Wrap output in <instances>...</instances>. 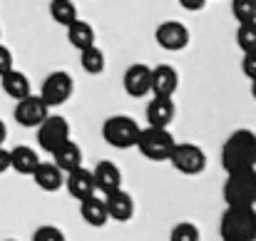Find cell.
Masks as SVG:
<instances>
[{
    "label": "cell",
    "mask_w": 256,
    "mask_h": 241,
    "mask_svg": "<svg viewBox=\"0 0 256 241\" xmlns=\"http://www.w3.org/2000/svg\"><path fill=\"white\" fill-rule=\"evenodd\" d=\"M222 166L229 174L256 169V134L252 130H236L222 147Z\"/></svg>",
    "instance_id": "cell-1"
},
{
    "label": "cell",
    "mask_w": 256,
    "mask_h": 241,
    "mask_svg": "<svg viewBox=\"0 0 256 241\" xmlns=\"http://www.w3.org/2000/svg\"><path fill=\"white\" fill-rule=\"evenodd\" d=\"M226 209H254L256 206V169L229 174L224 182Z\"/></svg>",
    "instance_id": "cell-2"
},
{
    "label": "cell",
    "mask_w": 256,
    "mask_h": 241,
    "mask_svg": "<svg viewBox=\"0 0 256 241\" xmlns=\"http://www.w3.org/2000/svg\"><path fill=\"white\" fill-rule=\"evenodd\" d=\"M222 241H256L254 209H226L219 222Z\"/></svg>",
    "instance_id": "cell-3"
},
{
    "label": "cell",
    "mask_w": 256,
    "mask_h": 241,
    "mask_svg": "<svg viewBox=\"0 0 256 241\" xmlns=\"http://www.w3.org/2000/svg\"><path fill=\"white\" fill-rule=\"evenodd\" d=\"M140 132L142 127L132 120V117H124V114H114L104 122L102 127V137L110 147H117V150H130V147H137V140H140Z\"/></svg>",
    "instance_id": "cell-4"
},
{
    "label": "cell",
    "mask_w": 256,
    "mask_h": 241,
    "mask_svg": "<svg viewBox=\"0 0 256 241\" xmlns=\"http://www.w3.org/2000/svg\"><path fill=\"white\" fill-rule=\"evenodd\" d=\"M174 137H172L170 130H157V127H147L140 132V140H137V150L142 152V157L152 162H167L172 157V150H174Z\"/></svg>",
    "instance_id": "cell-5"
},
{
    "label": "cell",
    "mask_w": 256,
    "mask_h": 241,
    "mask_svg": "<svg viewBox=\"0 0 256 241\" xmlns=\"http://www.w3.org/2000/svg\"><path fill=\"white\" fill-rule=\"evenodd\" d=\"M72 92H75V80H72V75L65 72V70H58V72H52V75L45 78L38 97L45 102L48 110H52V107L65 104V102L72 97Z\"/></svg>",
    "instance_id": "cell-6"
},
{
    "label": "cell",
    "mask_w": 256,
    "mask_h": 241,
    "mask_svg": "<svg viewBox=\"0 0 256 241\" xmlns=\"http://www.w3.org/2000/svg\"><path fill=\"white\" fill-rule=\"evenodd\" d=\"M65 142H70V122L60 114H50L40 127H38V144L40 150L55 154Z\"/></svg>",
    "instance_id": "cell-7"
},
{
    "label": "cell",
    "mask_w": 256,
    "mask_h": 241,
    "mask_svg": "<svg viewBox=\"0 0 256 241\" xmlns=\"http://www.w3.org/2000/svg\"><path fill=\"white\" fill-rule=\"evenodd\" d=\"M170 162L176 166V172L182 174H202L204 166H206V154L202 147L192 144V142H176L174 150H172Z\"/></svg>",
    "instance_id": "cell-8"
},
{
    "label": "cell",
    "mask_w": 256,
    "mask_h": 241,
    "mask_svg": "<svg viewBox=\"0 0 256 241\" xmlns=\"http://www.w3.org/2000/svg\"><path fill=\"white\" fill-rule=\"evenodd\" d=\"M15 122L18 124H22V127H40L48 117H50V110L45 107V102L38 97V94H30V97H25V100H20L18 104H15Z\"/></svg>",
    "instance_id": "cell-9"
},
{
    "label": "cell",
    "mask_w": 256,
    "mask_h": 241,
    "mask_svg": "<svg viewBox=\"0 0 256 241\" xmlns=\"http://www.w3.org/2000/svg\"><path fill=\"white\" fill-rule=\"evenodd\" d=\"M154 38H157L160 48H164V50H170V52H179V50H184V48L189 45V30H186V25L179 22V20L162 22V25L157 28Z\"/></svg>",
    "instance_id": "cell-10"
},
{
    "label": "cell",
    "mask_w": 256,
    "mask_h": 241,
    "mask_svg": "<svg viewBox=\"0 0 256 241\" xmlns=\"http://www.w3.org/2000/svg\"><path fill=\"white\" fill-rule=\"evenodd\" d=\"M92 179H94V189L104 192V196L117 192V189H122V172H120V166L114 162L110 160L97 162V166L92 169Z\"/></svg>",
    "instance_id": "cell-11"
},
{
    "label": "cell",
    "mask_w": 256,
    "mask_h": 241,
    "mask_svg": "<svg viewBox=\"0 0 256 241\" xmlns=\"http://www.w3.org/2000/svg\"><path fill=\"white\" fill-rule=\"evenodd\" d=\"M122 84H124V92L130 97H144L152 87V68L137 62V65H130L124 78H122Z\"/></svg>",
    "instance_id": "cell-12"
},
{
    "label": "cell",
    "mask_w": 256,
    "mask_h": 241,
    "mask_svg": "<svg viewBox=\"0 0 256 241\" xmlns=\"http://www.w3.org/2000/svg\"><path fill=\"white\" fill-rule=\"evenodd\" d=\"M179 84V75L172 65H157L152 68V87L150 92H154V97L160 100H172V94L176 92Z\"/></svg>",
    "instance_id": "cell-13"
},
{
    "label": "cell",
    "mask_w": 256,
    "mask_h": 241,
    "mask_svg": "<svg viewBox=\"0 0 256 241\" xmlns=\"http://www.w3.org/2000/svg\"><path fill=\"white\" fill-rule=\"evenodd\" d=\"M65 186H68V194L78 202H85L90 196H94V192H97L94 179H92V169H85V166L70 172L68 179H65Z\"/></svg>",
    "instance_id": "cell-14"
},
{
    "label": "cell",
    "mask_w": 256,
    "mask_h": 241,
    "mask_svg": "<svg viewBox=\"0 0 256 241\" xmlns=\"http://www.w3.org/2000/svg\"><path fill=\"white\" fill-rule=\"evenodd\" d=\"M104 209H107V216L114 219V222H130L134 216V202L122 189H117V192L104 196Z\"/></svg>",
    "instance_id": "cell-15"
},
{
    "label": "cell",
    "mask_w": 256,
    "mask_h": 241,
    "mask_svg": "<svg viewBox=\"0 0 256 241\" xmlns=\"http://www.w3.org/2000/svg\"><path fill=\"white\" fill-rule=\"evenodd\" d=\"M174 102L172 100H160V97H152V102L147 104V122L150 127H157V130H167L174 120Z\"/></svg>",
    "instance_id": "cell-16"
},
{
    "label": "cell",
    "mask_w": 256,
    "mask_h": 241,
    "mask_svg": "<svg viewBox=\"0 0 256 241\" xmlns=\"http://www.w3.org/2000/svg\"><path fill=\"white\" fill-rule=\"evenodd\" d=\"M40 164V157L32 147H25V144H18L10 150V166L18 172V174H25V176H32L35 169Z\"/></svg>",
    "instance_id": "cell-17"
},
{
    "label": "cell",
    "mask_w": 256,
    "mask_h": 241,
    "mask_svg": "<svg viewBox=\"0 0 256 241\" xmlns=\"http://www.w3.org/2000/svg\"><path fill=\"white\" fill-rule=\"evenodd\" d=\"M32 179H35V184H38L40 189H45V192H58V189L65 184V174H62L52 162H40L38 169H35V174H32Z\"/></svg>",
    "instance_id": "cell-18"
},
{
    "label": "cell",
    "mask_w": 256,
    "mask_h": 241,
    "mask_svg": "<svg viewBox=\"0 0 256 241\" xmlns=\"http://www.w3.org/2000/svg\"><path fill=\"white\" fill-rule=\"evenodd\" d=\"M80 216H82V222H85L87 226H104L107 222H110V216H107V209H104V199H100L97 194L94 196H90L85 202H80Z\"/></svg>",
    "instance_id": "cell-19"
},
{
    "label": "cell",
    "mask_w": 256,
    "mask_h": 241,
    "mask_svg": "<svg viewBox=\"0 0 256 241\" xmlns=\"http://www.w3.org/2000/svg\"><path fill=\"white\" fill-rule=\"evenodd\" d=\"M52 157H55L52 164H55L62 174H65V172L70 174V172H75V169H80V166H82V150H80V144H75L72 140H70V142H65V144H62Z\"/></svg>",
    "instance_id": "cell-20"
},
{
    "label": "cell",
    "mask_w": 256,
    "mask_h": 241,
    "mask_svg": "<svg viewBox=\"0 0 256 241\" xmlns=\"http://www.w3.org/2000/svg\"><path fill=\"white\" fill-rule=\"evenodd\" d=\"M0 84H2V92H5L8 97L18 100V102L32 94V92H30V80H28L20 70H15V68H12L8 75L0 78Z\"/></svg>",
    "instance_id": "cell-21"
},
{
    "label": "cell",
    "mask_w": 256,
    "mask_h": 241,
    "mask_svg": "<svg viewBox=\"0 0 256 241\" xmlns=\"http://www.w3.org/2000/svg\"><path fill=\"white\" fill-rule=\"evenodd\" d=\"M68 40H70L72 48H78V50L82 52V50L94 45V30H92V25L85 22V20H75V22L68 28Z\"/></svg>",
    "instance_id": "cell-22"
},
{
    "label": "cell",
    "mask_w": 256,
    "mask_h": 241,
    "mask_svg": "<svg viewBox=\"0 0 256 241\" xmlns=\"http://www.w3.org/2000/svg\"><path fill=\"white\" fill-rule=\"evenodd\" d=\"M48 10H50L52 20H55L58 25H62V28H70L75 20H80V18H78V5L70 2V0H52Z\"/></svg>",
    "instance_id": "cell-23"
},
{
    "label": "cell",
    "mask_w": 256,
    "mask_h": 241,
    "mask_svg": "<svg viewBox=\"0 0 256 241\" xmlns=\"http://www.w3.org/2000/svg\"><path fill=\"white\" fill-rule=\"evenodd\" d=\"M80 65H82V70L87 75H100L104 70V52L97 45L87 48V50L80 52Z\"/></svg>",
    "instance_id": "cell-24"
},
{
    "label": "cell",
    "mask_w": 256,
    "mask_h": 241,
    "mask_svg": "<svg viewBox=\"0 0 256 241\" xmlns=\"http://www.w3.org/2000/svg\"><path fill=\"white\" fill-rule=\"evenodd\" d=\"M232 15L236 18L239 25L256 22V0H234L232 2Z\"/></svg>",
    "instance_id": "cell-25"
},
{
    "label": "cell",
    "mask_w": 256,
    "mask_h": 241,
    "mask_svg": "<svg viewBox=\"0 0 256 241\" xmlns=\"http://www.w3.org/2000/svg\"><path fill=\"white\" fill-rule=\"evenodd\" d=\"M236 45L244 50V55L256 52V22L239 25V30H236Z\"/></svg>",
    "instance_id": "cell-26"
},
{
    "label": "cell",
    "mask_w": 256,
    "mask_h": 241,
    "mask_svg": "<svg viewBox=\"0 0 256 241\" xmlns=\"http://www.w3.org/2000/svg\"><path fill=\"white\" fill-rule=\"evenodd\" d=\"M170 241H202V236H199V229L192 222H182L172 229Z\"/></svg>",
    "instance_id": "cell-27"
},
{
    "label": "cell",
    "mask_w": 256,
    "mask_h": 241,
    "mask_svg": "<svg viewBox=\"0 0 256 241\" xmlns=\"http://www.w3.org/2000/svg\"><path fill=\"white\" fill-rule=\"evenodd\" d=\"M32 241H68V239H65V234L58 226H40L32 234Z\"/></svg>",
    "instance_id": "cell-28"
},
{
    "label": "cell",
    "mask_w": 256,
    "mask_h": 241,
    "mask_svg": "<svg viewBox=\"0 0 256 241\" xmlns=\"http://www.w3.org/2000/svg\"><path fill=\"white\" fill-rule=\"evenodd\" d=\"M10 70H12V52L0 42V78H2V75H8Z\"/></svg>",
    "instance_id": "cell-29"
},
{
    "label": "cell",
    "mask_w": 256,
    "mask_h": 241,
    "mask_svg": "<svg viewBox=\"0 0 256 241\" xmlns=\"http://www.w3.org/2000/svg\"><path fill=\"white\" fill-rule=\"evenodd\" d=\"M242 70H244V75H246L252 82L256 80V52L244 55V60H242Z\"/></svg>",
    "instance_id": "cell-30"
},
{
    "label": "cell",
    "mask_w": 256,
    "mask_h": 241,
    "mask_svg": "<svg viewBox=\"0 0 256 241\" xmlns=\"http://www.w3.org/2000/svg\"><path fill=\"white\" fill-rule=\"evenodd\" d=\"M8 169H10V150L0 147V174L8 172Z\"/></svg>",
    "instance_id": "cell-31"
},
{
    "label": "cell",
    "mask_w": 256,
    "mask_h": 241,
    "mask_svg": "<svg viewBox=\"0 0 256 241\" xmlns=\"http://www.w3.org/2000/svg\"><path fill=\"white\" fill-rule=\"evenodd\" d=\"M204 5H206L204 0H182V8H186V10H199Z\"/></svg>",
    "instance_id": "cell-32"
},
{
    "label": "cell",
    "mask_w": 256,
    "mask_h": 241,
    "mask_svg": "<svg viewBox=\"0 0 256 241\" xmlns=\"http://www.w3.org/2000/svg\"><path fill=\"white\" fill-rule=\"evenodd\" d=\"M5 137H8V127H5V122L0 120V147H2V142H5Z\"/></svg>",
    "instance_id": "cell-33"
},
{
    "label": "cell",
    "mask_w": 256,
    "mask_h": 241,
    "mask_svg": "<svg viewBox=\"0 0 256 241\" xmlns=\"http://www.w3.org/2000/svg\"><path fill=\"white\" fill-rule=\"evenodd\" d=\"M252 97H254V100H256V80L252 82Z\"/></svg>",
    "instance_id": "cell-34"
},
{
    "label": "cell",
    "mask_w": 256,
    "mask_h": 241,
    "mask_svg": "<svg viewBox=\"0 0 256 241\" xmlns=\"http://www.w3.org/2000/svg\"><path fill=\"white\" fill-rule=\"evenodd\" d=\"M5 241H12V239H5Z\"/></svg>",
    "instance_id": "cell-35"
}]
</instances>
